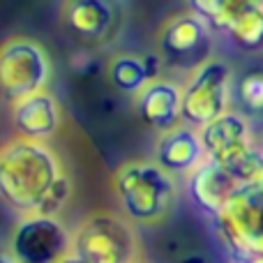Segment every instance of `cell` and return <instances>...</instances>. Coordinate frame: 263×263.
I'll return each mask as SVG.
<instances>
[{
	"label": "cell",
	"mask_w": 263,
	"mask_h": 263,
	"mask_svg": "<svg viewBox=\"0 0 263 263\" xmlns=\"http://www.w3.org/2000/svg\"><path fill=\"white\" fill-rule=\"evenodd\" d=\"M114 192L132 224H157L171 213L178 185L155 159H136L114 173Z\"/></svg>",
	"instance_id": "obj_2"
},
{
	"label": "cell",
	"mask_w": 263,
	"mask_h": 263,
	"mask_svg": "<svg viewBox=\"0 0 263 263\" xmlns=\"http://www.w3.org/2000/svg\"><path fill=\"white\" fill-rule=\"evenodd\" d=\"M136 111L153 129L168 132L182 125V86L155 79L136 95Z\"/></svg>",
	"instance_id": "obj_13"
},
{
	"label": "cell",
	"mask_w": 263,
	"mask_h": 263,
	"mask_svg": "<svg viewBox=\"0 0 263 263\" xmlns=\"http://www.w3.org/2000/svg\"><path fill=\"white\" fill-rule=\"evenodd\" d=\"M231 173L238 180L240 187L247 185H256V182H263V150L256 143L247 145L245 150H240L238 155H233L227 162H217Z\"/></svg>",
	"instance_id": "obj_19"
},
{
	"label": "cell",
	"mask_w": 263,
	"mask_h": 263,
	"mask_svg": "<svg viewBox=\"0 0 263 263\" xmlns=\"http://www.w3.org/2000/svg\"><path fill=\"white\" fill-rule=\"evenodd\" d=\"M238 190L242 187L238 185L236 178L213 159H205L196 171L187 176V194L192 203L213 219L222 213Z\"/></svg>",
	"instance_id": "obj_11"
},
{
	"label": "cell",
	"mask_w": 263,
	"mask_h": 263,
	"mask_svg": "<svg viewBox=\"0 0 263 263\" xmlns=\"http://www.w3.org/2000/svg\"><path fill=\"white\" fill-rule=\"evenodd\" d=\"M0 263H18L9 250H0Z\"/></svg>",
	"instance_id": "obj_20"
},
{
	"label": "cell",
	"mask_w": 263,
	"mask_h": 263,
	"mask_svg": "<svg viewBox=\"0 0 263 263\" xmlns=\"http://www.w3.org/2000/svg\"><path fill=\"white\" fill-rule=\"evenodd\" d=\"M247 7H263V0H187V9L205 18L213 28L227 30L231 18Z\"/></svg>",
	"instance_id": "obj_17"
},
{
	"label": "cell",
	"mask_w": 263,
	"mask_h": 263,
	"mask_svg": "<svg viewBox=\"0 0 263 263\" xmlns=\"http://www.w3.org/2000/svg\"><path fill=\"white\" fill-rule=\"evenodd\" d=\"M236 263H263V259H242V261H236Z\"/></svg>",
	"instance_id": "obj_22"
},
{
	"label": "cell",
	"mask_w": 263,
	"mask_h": 263,
	"mask_svg": "<svg viewBox=\"0 0 263 263\" xmlns=\"http://www.w3.org/2000/svg\"><path fill=\"white\" fill-rule=\"evenodd\" d=\"M205 159H208V155H205L203 141H201V132L185 123L168 132H162L157 145H155V162L173 178H187Z\"/></svg>",
	"instance_id": "obj_10"
},
{
	"label": "cell",
	"mask_w": 263,
	"mask_h": 263,
	"mask_svg": "<svg viewBox=\"0 0 263 263\" xmlns=\"http://www.w3.org/2000/svg\"><path fill=\"white\" fill-rule=\"evenodd\" d=\"M157 49L166 67L187 72L190 77L196 67L213 58V26L190 9L173 14L159 28Z\"/></svg>",
	"instance_id": "obj_7"
},
{
	"label": "cell",
	"mask_w": 263,
	"mask_h": 263,
	"mask_svg": "<svg viewBox=\"0 0 263 263\" xmlns=\"http://www.w3.org/2000/svg\"><path fill=\"white\" fill-rule=\"evenodd\" d=\"M213 222L236 261L263 259V182L238 190Z\"/></svg>",
	"instance_id": "obj_5"
},
{
	"label": "cell",
	"mask_w": 263,
	"mask_h": 263,
	"mask_svg": "<svg viewBox=\"0 0 263 263\" xmlns=\"http://www.w3.org/2000/svg\"><path fill=\"white\" fill-rule=\"evenodd\" d=\"M109 81L116 90L125 95H139L150 81H155V72L150 58H141L136 53H118L109 63Z\"/></svg>",
	"instance_id": "obj_15"
},
{
	"label": "cell",
	"mask_w": 263,
	"mask_h": 263,
	"mask_svg": "<svg viewBox=\"0 0 263 263\" xmlns=\"http://www.w3.org/2000/svg\"><path fill=\"white\" fill-rule=\"evenodd\" d=\"M60 14L65 30L86 44H106L116 40L123 26L118 0H65Z\"/></svg>",
	"instance_id": "obj_9"
},
{
	"label": "cell",
	"mask_w": 263,
	"mask_h": 263,
	"mask_svg": "<svg viewBox=\"0 0 263 263\" xmlns=\"http://www.w3.org/2000/svg\"><path fill=\"white\" fill-rule=\"evenodd\" d=\"M9 252L18 263H60L72 254V233L53 215H28L14 229Z\"/></svg>",
	"instance_id": "obj_8"
},
{
	"label": "cell",
	"mask_w": 263,
	"mask_h": 263,
	"mask_svg": "<svg viewBox=\"0 0 263 263\" xmlns=\"http://www.w3.org/2000/svg\"><path fill=\"white\" fill-rule=\"evenodd\" d=\"M72 254L83 263H136V231L127 217L109 210L92 213L72 231Z\"/></svg>",
	"instance_id": "obj_3"
},
{
	"label": "cell",
	"mask_w": 263,
	"mask_h": 263,
	"mask_svg": "<svg viewBox=\"0 0 263 263\" xmlns=\"http://www.w3.org/2000/svg\"><path fill=\"white\" fill-rule=\"evenodd\" d=\"M136 263H141V261H136Z\"/></svg>",
	"instance_id": "obj_23"
},
{
	"label": "cell",
	"mask_w": 263,
	"mask_h": 263,
	"mask_svg": "<svg viewBox=\"0 0 263 263\" xmlns=\"http://www.w3.org/2000/svg\"><path fill=\"white\" fill-rule=\"evenodd\" d=\"M233 69L227 60L210 58L187 77L182 86V123L203 129L224 116L231 102Z\"/></svg>",
	"instance_id": "obj_6"
},
{
	"label": "cell",
	"mask_w": 263,
	"mask_h": 263,
	"mask_svg": "<svg viewBox=\"0 0 263 263\" xmlns=\"http://www.w3.org/2000/svg\"><path fill=\"white\" fill-rule=\"evenodd\" d=\"M231 95L236 97L238 114L247 120L263 118V67H250L233 81Z\"/></svg>",
	"instance_id": "obj_16"
},
{
	"label": "cell",
	"mask_w": 263,
	"mask_h": 263,
	"mask_svg": "<svg viewBox=\"0 0 263 263\" xmlns=\"http://www.w3.org/2000/svg\"><path fill=\"white\" fill-rule=\"evenodd\" d=\"M63 178V164L46 141L16 136L0 145V201L21 217L40 215Z\"/></svg>",
	"instance_id": "obj_1"
},
{
	"label": "cell",
	"mask_w": 263,
	"mask_h": 263,
	"mask_svg": "<svg viewBox=\"0 0 263 263\" xmlns=\"http://www.w3.org/2000/svg\"><path fill=\"white\" fill-rule=\"evenodd\" d=\"M60 263H83L81 259H79V256L77 254H67V256H65V259L63 261H60Z\"/></svg>",
	"instance_id": "obj_21"
},
{
	"label": "cell",
	"mask_w": 263,
	"mask_h": 263,
	"mask_svg": "<svg viewBox=\"0 0 263 263\" xmlns=\"http://www.w3.org/2000/svg\"><path fill=\"white\" fill-rule=\"evenodd\" d=\"M199 132L205 155L213 162H227L233 155H238L247 145L254 143L252 141L250 120L242 114H238V111H227L224 116H219L217 120H213V123L205 125Z\"/></svg>",
	"instance_id": "obj_14"
},
{
	"label": "cell",
	"mask_w": 263,
	"mask_h": 263,
	"mask_svg": "<svg viewBox=\"0 0 263 263\" xmlns=\"http://www.w3.org/2000/svg\"><path fill=\"white\" fill-rule=\"evenodd\" d=\"M51 79V58L40 42L9 37L0 44V97L9 104L44 90Z\"/></svg>",
	"instance_id": "obj_4"
},
{
	"label": "cell",
	"mask_w": 263,
	"mask_h": 263,
	"mask_svg": "<svg viewBox=\"0 0 263 263\" xmlns=\"http://www.w3.org/2000/svg\"><path fill=\"white\" fill-rule=\"evenodd\" d=\"M227 32L236 46L245 51L263 49V7H247L238 12L227 26Z\"/></svg>",
	"instance_id": "obj_18"
},
{
	"label": "cell",
	"mask_w": 263,
	"mask_h": 263,
	"mask_svg": "<svg viewBox=\"0 0 263 263\" xmlns=\"http://www.w3.org/2000/svg\"><path fill=\"white\" fill-rule=\"evenodd\" d=\"M63 109L51 90H40L26 100L12 104V125L16 136L32 141H46L60 129Z\"/></svg>",
	"instance_id": "obj_12"
}]
</instances>
